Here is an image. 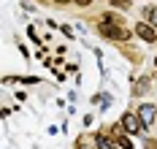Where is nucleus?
<instances>
[{
  "label": "nucleus",
  "mask_w": 157,
  "mask_h": 149,
  "mask_svg": "<svg viewBox=\"0 0 157 149\" xmlns=\"http://www.w3.org/2000/svg\"><path fill=\"white\" fill-rule=\"evenodd\" d=\"M98 27H100V33L106 35V38H111V41H125V38H130V33H125L122 27H117L114 22H106V19H103Z\"/></svg>",
  "instance_id": "f257e3e1"
},
{
  "label": "nucleus",
  "mask_w": 157,
  "mask_h": 149,
  "mask_svg": "<svg viewBox=\"0 0 157 149\" xmlns=\"http://www.w3.org/2000/svg\"><path fill=\"white\" fill-rule=\"evenodd\" d=\"M119 125H122V130H127V136H133V133H141V130H144V122L138 119V114H130V111H125V114H122Z\"/></svg>",
  "instance_id": "f03ea898"
},
{
  "label": "nucleus",
  "mask_w": 157,
  "mask_h": 149,
  "mask_svg": "<svg viewBox=\"0 0 157 149\" xmlns=\"http://www.w3.org/2000/svg\"><path fill=\"white\" fill-rule=\"evenodd\" d=\"M138 119L144 122V128H146V125H152V122L157 119V109L152 106V103H144L141 109H138Z\"/></svg>",
  "instance_id": "7ed1b4c3"
},
{
  "label": "nucleus",
  "mask_w": 157,
  "mask_h": 149,
  "mask_svg": "<svg viewBox=\"0 0 157 149\" xmlns=\"http://www.w3.org/2000/svg\"><path fill=\"white\" fill-rule=\"evenodd\" d=\"M136 35H141L144 41H157V33H155V27L149 25V22H141V25H136Z\"/></svg>",
  "instance_id": "20e7f679"
},
{
  "label": "nucleus",
  "mask_w": 157,
  "mask_h": 149,
  "mask_svg": "<svg viewBox=\"0 0 157 149\" xmlns=\"http://www.w3.org/2000/svg\"><path fill=\"white\" fill-rule=\"evenodd\" d=\"M146 90H149V76H141L138 82L133 84V95H144Z\"/></svg>",
  "instance_id": "39448f33"
},
{
  "label": "nucleus",
  "mask_w": 157,
  "mask_h": 149,
  "mask_svg": "<svg viewBox=\"0 0 157 149\" xmlns=\"http://www.w3.org/2000/svg\"><path fill=\"white\" fill-rule=\"evenodd\" d=\"M144 17H146V22H149L152 27H157V6H146V8H144Z\"/></svg>",
  "instance_id": "423d86ee"
},
{
  "label": "nucleus",
  "mask_w": 157,
  "mask_h": 149,
  "mask_svg": "<svg viewBox=\"0 0 157 149\" xmlns=\"http://www.w3.org/2000/svg\"><path fill=\"white\" fill-rule=\"evenodd\" d=\"M117 144H119V149H133V141H130L127 136H119V138H117Z\"/></svg>",
  "instance_id": "0eeeda50"
},
{
  "label": "nucleus",
  "mask_w": 157,
  "mask_h": 149,
  "mask_svg": "<svg viewBox=\"0 0 157 149\" xmlns=\"http://www.w3.org/2000/svg\"><path fill=\"white\" fill-rule=\"evenodd\" d=\"M19 82L22 84H35V82H41V79H38V76H22Z\"/></svg>",
  "instance_id": "6e6552de"
},
{
  "label": "nucleus",
  "mask_w": 157,
  "mask_h": 149,
  "mask_svg": "<svg viewBox=\"0 0 157 149\" xmlns=\"http://www.w3.org/2000/svg\"><path fill=\"white\" fill-rule=\"evenodd\" d=\"M144 149H157V141L155 138H146V141H144Z\"/></svg>",
  "instance_id": "1a4fd4ad"
},
{
  "label": "nucleus",
  "mask_w": 157,
  "mask_h": 149,
  "mask_svg": "<svg viewBox=\"0 0 157 149\" xmlns=\"http://www.w3.org/2000/svg\"><path fill=\"white\" fill-rule=\"evenodd\" d=\"M78 149H92V144H90V141H84V138H78Z\"/></svg>",
  "instance_id": "9d476101"
},
{
  "label": "nucleus",
  "mask_w": 157,
  "mask_h": 149,
  "mask_svg": "<svg viewBox=\"0 0 157 149\" xmlns=\"http://www.w3.org/2000/svg\"><path fill=\"white\" fill-rule=\"evenodd\" d=\"M78 6H90V3H92V0H76Z\"/></svg>",
  "instance_id": "9b49d317"
},
{
  "label": "nucleus",
  "mask_w": 157,
  "mask_h": 149,
  "mask_svg": "<svg viewBox=\"0 0 157 149\" xmlns=\"http://www.w3.org/2000/svg\"><path fill=\"white\" fill-rule=\"evenodd\" d=\"M111 3H117V6H127V0H111Z\"/></svg>",
  "instance_id": "f8f14e48"
},
{
  "label": "nucleus",
  "mask_w": 157,
  "mask_h": 149,
  "mask_svg": "<svg viewBox=\"0 0 157 149\" xmlns=\"http://www.w3.org/2000/svg\"><path fill=\"white\" fill-rule=\"evenodd\" d=\"M54 3H71V0H54Z\"/></svg>",
  "instance_id": "ddd939ff"
},
{
  "label": "nucleus",
  "mask_w": 157,
  "mask_h": 149,
  "mask_svg": "<svg viewBox=\"0 0 157 149\" xmlns=\"http://www.w3.org/2000/svg\"><path fill=\"white\" fill-rule=\"evenodd\" d=\"M155 65H157V57H155Z\"/></svg>",
  "instance_id": "4468645a"
}]
</instances>
